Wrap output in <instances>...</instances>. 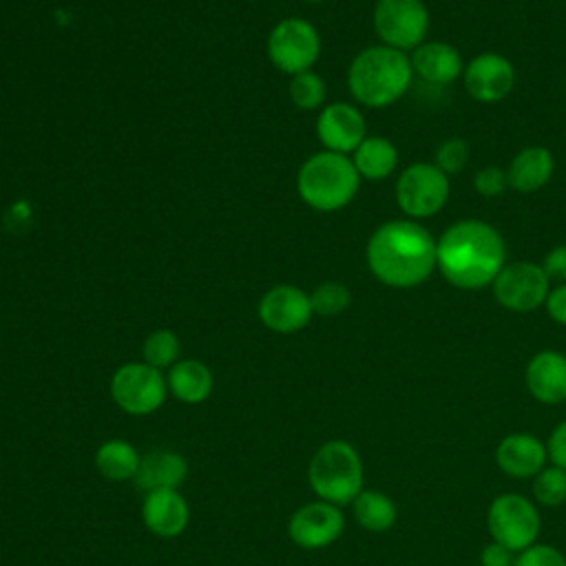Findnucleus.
Segmentation results:
<instances>
[{
	"label": "nucleus",
	"mask_w": 566,
	"mask_h": 566,
	"mask_svg": "<svg viewBox=\"0 0 566 566\" xmlns=\"http://www.w3.org/2000/svg\"><path fill=\"white\" fill-rule=\"evenodd\" d=\"M513 566H566V555L553 544L535 542L515 555Z\"/></svg>",
	"instance_id": "obj_31"
},
{
	"label": "nucleus",
	"mask_w": 566,
	"mask_h": 566,
	"mask_svg": "<svg viewBox=\"0 0 566 566\" xmlns=\"http://www.w3.org/2000/svg\"><path fill=\"white\" fill-rule=\"evenodd\" d=\"M307 2H323V0H307Z\"/></svg>",
	"instance_id": "obj_37"
},
{
	"label": "nucleus",
	"mask_w": 566,
	"mask_h": 566,
	"mask_svg": "<svg viewBox=\"0 0 566 566\" xmlns=\"http://www.w3.org/2000/svg\"><path fill=\"white\" fill-rule=\"evenodd\" d=\"M345 531V515L340 506L316 500L298 506L287 524L290 539L307 551L325 548L334 544Z\"/></svg>",
	"instance_id": "obj_12"
},
{
	"label": "nucleus",
	"mask_w": 566,
	"mask_h": 566,
	"mask_svg": "<svg viewBox=\"0 0 566 566\" xmlns=\"http://www.w3.org/2000/svg\"><path fill=\"white\" fill-rule=\"evenodd\" d=\"M524 385L539 405L555 407L566 402V354L557 349L533 354L524 369Z\"/></svg>",
	"instance_id": "obj_17"
},
{
	"label": "nucleus",
	"mask_w": 566,
	"mask_h": 566,
	"mask_svg": "<svg viewBox=\"0 0 566 566\" xmlns=\"http://www.w3.org/2000/svg\"><path fill=\"white\" fill-rule=\"evenodd\" d=\"M449 199V175L436 164H409L396 181V201L407 219H427L438 214Z\"/></svg>",
	"instance_id": "obj_7"
},
{
	"label": "nucleus",
	"mask_w": 566,
	"mask_h": 566,
	"mask_svg": "<svg viewBox=\"0 0 566 566\" xmlns=\"http://www.w3.org/2000/svg\"><path fill=\"white\" fill-rule=\"evenodd\" d=\"M444 175H455L467 168L469 164V146L460 137H449L444 139L438 150H436V161H433Z\"/></svg>",
	"instance_id": "obj_30"
},
{
	"label": "nucleus",
	"mask_w": 566,
	"mask_h": 566,
	"mask_svg": "<svg viewBox=\"0 0 566 566\" xmlns=\"http://www.w3.org/2000/svg\"><path fill=\"white\" fill-rule=\"evenodd\" d=\"M493 460L513 480H533L548 464L546 440L528 431H513L500 438Z\"/></svg>",
	"instance_id": "obj_15"
},
{
	"label": "nucleus",
	"mask_w": 566,
	"mask_h": 566,
	"mask_svg": "<svg viewBox=\"0 0 566 566\" xmlns=\"http://www.w3.org/2000/svg\"><path fill=\"white\" fill-rule=\"evenodd\" d=\"M256 312L261 323L276 334L301 332L314 316L310 294L290 283L270 287L261 296Z\"/></svg>",
	"instance_id": "obj_13"
},
{
	"label": "nucleus",
	"mask_w": 566,
	"mask_h": 566,
	"mask_svg": "<svg viewBox=\"0 0 566 566\" xmlns=\"http://www.w3.org/2000/svg\"><path fill=\"white\" fill-rule=\"evenodd\" d=\"M374 31L382 44L398 51H413L429 31V11L422 0H376Z\"/></svg>",
	"instance_id": "obj_9"
},
{
	"label": "nucleus",
	"mask_w": 566,
	"mask_h": 566,
	"mask_svg": "<svg viewBox=\"0 0 566 566\" xmlns=\"http://www.w3.org/2000/svg\"><path fill=\"white\" fill-rule=\"evenodd\" d=\"M352 511L358 526L369 533H385L394 528L398 520L396 502L378 489H363L352 502Z\"/></svg>",
	"instance_id": "obj_24"
},
{
	"label": "nucleus",
	"mask_w": 566,
	"mask_h": 566,
	"mask_svg": "<svg viewBox=\"0 0 566 566\" xmlns=\"http://www.w3.org/2000/svg\"><path fill=\"white\" fill-rule=\"evenodd\" d=\"M352 161L363 179H385L389 177L398 166V148L394 142L380 135L365 137L360 146L352 153Z\"/></svg>",
	"instance_id": "obj_23"
},
{
	"label": "nucleus",
	"mask_w": 566,
	"mask_h": 566,
	"mask_svg": "<svg viewBox=\"0 0 566 566\" xmlns=\"http://www.w3.org/2000/svg\"><path fill=\"white\" fill-rule=\"evenodd\" d=\"M365 259L380 283L416 287L438 268V239L413 219H391L371 232Z\"/></svg>",
	"instance_id": "obj_1"
},
{
	"label": "nucleus",
	"mask_w": 566,
	"mask_h": 566,
	"mask_svg": "<svg viewBox=\"0 0 566 566\" xmlns=\"http://www.w3.org/2000/svg\"><path fill=\"white\" fill-rule=\"evenodd\" d=\"M287 91H290L292 104L301 111L318 108L325 102V95H327L323 77L314 71H303V73L292 75Z\"/></svg>",
	"instance_id": "obj_28"
},
{
	"label": "nucleus",
	"mask_w": 566,
	"mask_h": 566,
	"mask_svg": "<svg viewBox=\"0 0 566 566\" xmlns=\"http://www.w3.org/2000/svg\"><path fill=\"white\" fill-rule=\"evenodd\" d=\"M360 186V175L352 157L321 150L303 161L296 175L298 197L318 212H334L352 203Z\"/></svg>",
	"instance_id": "obj_4"
},
{
	"label": "nucleus",
	"mask_w": 566,
	"mask_h": 566,
	"mask_svg": "<svg viewBox=\"0 0 566 566\" xmlns=\"http://www.w3.org/2000/svg\"><path fill=\"white\" fill-rule=\"evenodd\" d=\"M179 338L170 329H155L153 334L146 336L142 345V356L144 363L157 367V369H170L177 358H179Z\"/></svg>",
	"instance_id": "obj_27"
},
{
	"label": "nucleus",
	"mask_w": 566,
	"mask_h": 566,
	"mask_svg": "<svg viewBox=\"0 0 566 566\" xmlns=\"http://www.w3.org/2000/svg\"><path fill=\"white\" fill-rule=\"evenodd\" d=\"M548 316L566 327V283H559L548 292V298L544 303Z\"/></svg>",
	"instance_id": "obj_36"
},
{
	"label": "nucleus",
	"mask_w": 566,
	"mask_h": 566,
	"mask_svg": "<svg viewBox=\"0 0 566 566\" xmlns=\"http://www.w3.org/2000/svg\"><path fill=\"white\" fill-rule=\"evenodd\" d=\"M316 135L325 150L349 155L367 137L363 113L349 102L327 104L316 119Z\"/></svg>",
	"instance_id": "obj_16"
},
{
	"label": "nucleus",
	"mask_w": 566,
	"mask_h": 566,
	"mask_svg": "<svg viewBox=\"0 0 566 566\" xmlns=\"http://www.w3.org/2000/svg\"><path fill=\"white\" fill-rule=\"evenodd\" d=\"M467 93L482 104L504 99L515 86V69L500 53H480L462 71Z\"/></svg>",
	"instance_id": "obj_14"
},
{
	"label": "nucleus",
	"mask_w": 566,
	"mask_h": 566,
	"mask_svg": "<svg viewBox=\"0 0 566 566\" xmlns=\"http://www.w3.org/2000/svg\"><path fill=\"white\" fill-rule=\"evenodd\" d=\"M168 382V391L186 402V405H199L203 402L210 391H212V371L195 358H186V360H177L166 376Z\"/></svg>",
	"instance_id": "obj_22"
},
{
	"label": "nucleus",
	"mask_w": 566,
	"mask_h": 566,
	"mask_svg": "<svg viewBox=\"0 0 566 566\" xmlns=\"http://www.w3.org/2000/svg\"><path fill=\"white\" fill-rule=\"evenodd\" d=\"M139 453L137 449L119 438L106 440L97 447L95 451V467L97 471L113 482H124L135 478L137 467H139Z\"/></svg>",
	"instance_id": "obj_25"
},
{
	"label": "nucleus",
	"mask_w": 566,
	"mask_h": 566,
	"mask_svg": "<svg viewBox=\"0 0 566 566\" xmlns=\"http://www.w3.org/2000/svg\"><path fill=\"white\" fill-rule=\"evenodd\" d=\"M307 480L318 500L336 506L352 504L365 489V467L356 447L347 440L323 442L310 460Z\"/></svg>",
	"instance_id": "obj_5"
},
{
	"label": "nucleus",
	"mask_w": 566,
	"mask_h": 566,
	"mask_svg": "<svg viewBox=\"0 0 566 566\" xmlns=\"http://www.w3.org/2000/svg\"><path fill=\"white\" fill-rule=\"evenodd\" d=\"M142 520L153 535L170 539L186 531L190 511L177 489H161L146 493L142 502Z\"/></svg>",
	"instance_id": "obj_18"
},
{
	"label": "nucleus",
	"mask_w": 566,
	"mask_h": 566,
	"mask_svg": "<svg viewBox=\"0 0 566 566\" xmlns=\"http://www.w3.org/2000/svg\"><path fill=\"white\" fill-rule=\"evenodd\" d=\"M409 60L413 75L429 84H451L464 71L460 51L449 42H422L413 49Z\"/></svg>",
	"instance_id": "obj_19"
},
{
	"label": "nucleus",
	"mask_w": 566,
	"mask_h": 566,
	"mask_svg": "<svg viewBox=\"0 0 566 566\" xmlns=\"http://www.w3.org/2000/svg\"><path fill=\"white\" fill-rule=\"evenodd\" d=\"M546 449H548V462L566 471V418L551 429L546 438Z\"/></svg>",
	"instance_id": "obj_33"
},
{
	"label": "nucleus",
	"mask_w": 566,
	"mask_h": 566,
	"mask_svg": "<svg viewBox=\"0 0 566 566\" xmlns=\"http://www.w3.org/2000/svg\"><path fill=\"white\" fill-rule=\"evenodd\" d=\"M168 394V382L161 369L148 363H126L111 378V398L130 416H148L157 411Z\"/></svg>",
	"instance_id": "obj_8"
},
{
	"label": "nucleus",
	"mask_w": 566,
	"mask_h": 566,
	"mask_svg": "<svg viewBox=\"0 0 566 566\" xmlns=\"http://www.w3.org/2000/svg\"><path fill=\"white\" fill-rule=\"evenodd\" d=\"M531 500L546 509H557L566 502V471L557 464H546L531 480Z\"/></svg>",
	"instance_id": "obj_26"
},
{
	"label": "nucleus",
	"mask_w": 566,
	"mask_h": 566,
	"mask_svg": "<svg viewBox=\"0 0 566 566\" xmlns=\"http://www.w3.org/2000/svg\"><path fill=\"white\" fill-rule=\"evenodd\" d=\"M411 80L409 55L387 44L363 49L347 69L349 93L369 108H385L398 102L411 86Z\"/></svg>",
	"instance_id": "obj_3"
},
{
	"label": "nucleus",
	"mask_w": 566,
	"mask_h": 566,
	"mask_svg": "<svg viewBox=\"0 0 566 566\" xmlns=\"http://www.w3.org/2000/svg\"><path fill=\"white\" fill-rule=\"evenodd\" d=\"M473 186L482 197H500L509 188L506 170H502L500 166H484L475 172Z\"/></svg>",
	"instance_id": "obj_32"
},
{
	"label": "nucleus",
	"mask_w": 566,
	"mask_h": 566,
	"mask_svg": "<svg viewBox=\"0 0 566 566\" xmlns=\"http://www.w3.org/2000/svg\"><path fill=\"white\" fill-rule=\"evenodd\" d=\"M310 303H312V312L318 316H338L349 307L352 292L345 283L325 281L312 290Z\"/></svg>",
	"instance_id": "obj_29"
},
{
	"label": "nucleus",
	"mask_w": 566,
	"mask_h": 566,
	"mask_svg": "<svg viewBox=\"0 0 566 566\" xmlns=\"http://www.w3.org/2000/svg\"><path fill=\"white\" fill-rule=\"evenodd\" d=\"M188 473L186 460L177 451L168 449H155L139 458V467L135 473V484L150 493L161 489H177Z\"/></svg>",
	"instance_id": "obj_20"
},
{
	"label": "nucleus",
	"mask_w": 566,
	"mask_h": 566,
	"mask_svg": "<svg viewBox=\"0 0 566 566\" xmlns=\"http://www.w3.org/2000/svg\"><path fill=\"white\" fill-rule=\"evenodd\" d=\"M265 49L270 62L279 71L296 75L312 71L321 55V35L312 22L303 18H285L270 31Z\"/></svg>",
	"instance_id": "obj_10"
},
{
	"label": "nucleus",
	"mask_w": 566,
	"mask_h": 566,
	"mask_svg": "<svg viewBox=\"0 0 566 566\" xmlns=\"http://www.w3.org/2000/svg\"><path fill=\"white\" fill-rule=\"evenodd\" d=\"M504 265V239L486 221L460 219L438 239V270L458 290L491 285Z\"/></svg>",
	"instance_id": "obj_2"
},
{
	"label": "nucleus",
	"mask_w": 566,
	"mask_h": 566,
	"mask_svg": "<svg viewBox=\"0 0 566 566\" xmlns=\"http://www.w3.org/2000/svg\"><path fill=\"white\" fill-rule=\"evenodd\" d=\"M513 562L515 553L493 539H489L480 551V566H513Z\"/></svg>",
	"instance_id": "obj_35"
},
{
	"label": "nucleus",
	"mask_w": 566,
	"mask_h": 566,
	"mask_svg": "<svg viewBox=\"0 0 566 566\" xmlns=\"http://www.w3.org/2000/svg\"><path fill=\"white\" fill-rule=\"evenodd\" d=\"M489 537L511 553H520L537 542L542 531V515L537 504L522 493L504 491L486 506Z\"/></svg>",
	"instance_id": "obj_6"
},
{
	"label": "nucleus",
	"mask_w": 566,
	"mask_h": 566,
	"mask_svg": "<svg viewBox=\"0 0 566 566\" xmlns=\"http://www.w3.org/2000/svg\"><path fill=\"white\" fill-rule=\"evenodd\" d=\"M551 281L566 283V243L555 245L551 252H546L544 261L539 263Z\"/></svg>",
	"instance_id": "obj_34"
},
{
	"label": "nucleus",
	"mask_w": 566,
	"mask_h": 566,
	"mask_svg": "<svg viewBox=\"0 0 566 566\" xmlns=\"http://www.w3.org/2000/svg\"><path fill=\"white\" fill-rule=\"evenodd\" d=\"M493 298L509 312L526 314L542 307L551 292V279L539 263H506L491 283Z\"/></svg>",
	"instance_id": "obj_11"
},
{
	"label": "nucleus",
	"mask_w": 566,
	"mask_h": 566,
	"mask_svg": "<svg viewBox=\"0 0 566 566\" xmlns=\"http://www.w3.org/2000/svg\"><path fill=\"white\" fill-rule=\"evenodd\" d=\"M555 170V159L548 148L544 146H526L522 148L509 164L506 177L509 188L517 192H537L548 184Z\"/></svg>",
	"instance_id": "obj_21"
}]
</instances>
